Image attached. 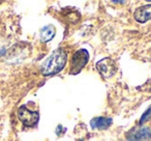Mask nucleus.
Instances as JSON below:
<instances>
[{"label": "nucleus", "instance_id": "8", "mask_svg": "<svg viewBox=\"0 0 151 141\" xmlns=\"http://www.w3.org/2000/svg\"><path fill=\"white\" fill-rule=\"evenodd\" d=\"M55 35V27L52 25H48L46 27H44L40 31V38L42 42L47 43L49 40H51Z\"/></svg>", "mask_w": 151, "mask_h": 141}, {"label": "nucleus", "instance_id": "2", "mask_svg": "<svg viewBox=\"0 0 151 141\" xmlns=\"http://www.w3.org/2000/svg\"><path fill=\"white\" fill-rule=\"evenodd\" d=\"M18 117L25 127H34L37 124L40 114L37 111H31L26 106H21L18 110Z\"/></svg>", "mask_w": 151, "mask_h": 141}, {"label": "nucleus", "instance_id": "4", "mask_svg": "<svg viewBox=\"0 0 151 141\" xmlns=\"http://www.w3.org/2000/svg\"><path fill=\"white\" fill-rule=\"evenodd\" d=\"M89 59V54L86 50L84 49H81V50L77 51L75 53L73 57V60H71V67H70V72L71 74H77L83 69V67L86 65V63L88 62Z\"/></svg>", "mask_w": 151, "mask_h": 141}, {"label": "nucleus", "instance_id": "5", "mask_svg": "<svg viewBox=\"0 0 151 141\" xmlns=\"http://www.w3.org/2000/svg\"><path fill=\"white\" fill-rule=\"evenodd\" d=\"M126 138L129 141H148L151 139V131L146 127L134 128L127 133Z\"/></svg>", "mask_w": 151, "mask_h": 141}, {"label": "nucleus", "instance_id": "7", "mask_svg": "<svg viewBox=\"0 0 151 141\" xmlns=\"http://www.w3.org/2000/svg\"><path fill=\"white\" fill-rule=\"evenodd\" d=\"M92 129H99V130H107L111 127L112 119L109 117H95L90 122Z\"/></svg>", "mask_w": 151, "mask_h": 141}, {"label": "nucleus", "instance_id": "3", "mask_svg": "<svg viewBox=\"0 0 151 141\" xmlns=\"http://www.w3.org/2000/svg\"><path fill=\"white\" fill-rule=\"evenodd\" d=\"M96 69L105 79H109L113 77L117 72V64L115 60L111 58H104L96 63Z\"/></svg>", "mask_w": 151, "mask_h": 141}, {"label": "nucleus", "instance_id": "1", "mask_svg": "<svg viewBox=\"0 0 151 141\" xmlns=\"http://www.w3.org/2000/svg\"><path fill=\"white\" fill-rule=\"evenodd\" d=\"M67 61V55L63 49H57L51 54V56L45 61L42 67V72L45 76H51L59 73L65 67Z\"/></svg>", "mask_w": 151, "mask_h": 141}, {"label": "nucleus", "instance_id": "9", "mask_svg": "<svg viewBox=\"0 0 151 141\" xmlns=\"http://www.w3.org/2000/svg\"><path fill=\"white\" fill-rule=\"evenodd\" d=\"M150 115H151V107L149 108V109L147 110V111L145 112L144 114H143V116H142V117H141V119H140V124H142L143 122L146 121V120L148 119L149 116H150Z\"/></svg>", "mask_w": 151, "mask_h": 141}, {"label": "nucleus", "instance_id": "6", "mask_svg": "<svg viewBox=\"0 0 151 141\" xmlns=\"http://www.w3.org/2000/svg\"><path fill=\"white\" fill-rule=\"evenodd\" d=\"M134 17L140 23H145L148 20H151V4H146L138 7L134 11Z\"/></svg>", "mask_w": 151, "mask_h": 141}]
</instances>
